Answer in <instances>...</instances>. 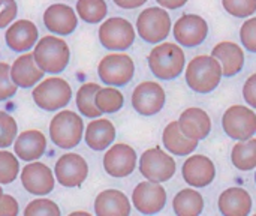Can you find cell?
<instances>
[{"instance_id":"6da1fadb","label":"cell","mask_w":256,"mask_h":216,"mask_svg":"<svg viewBox=\"0 0 256 216\" xmlns=\"http://www.w3.org/2000/svg\"><path fill=\"white\" fill-rule=\"evenodd\" d=\"M33 59L38 68L45 74H62L70 59V50L64 39L57 36H44L33 47Z\"/></svg>"},{"instance_id":"7a4b0ae2","label":"cell","mask_w":256,"mask_h":216,"mask_svg":"<svg viewBox=\"0 0 256 216\" xmlns=\"http://www.w3.org/2000/svg\"><path fill=\"white\" fill-rule=\"evenodd\" d=\"M186 56L180 45L172 42H159L148 54V68L159 80H174L183 74Z\"/></svg>"},{"instance_id":"3957f363","label":"cell","mask_w":256,"mask_h":216,"mask_svg":"<svg viewBox=\"0 0 256 216\" xmlns=\"http://www.w3.org/2000/svg\"><path fill=\"white\" fill-rule=\"evenodd\" d=\"M184 77L188 86L194 92L206 95L213 92L220 84L222 68L213 56L201 54L188 63Z\"/></svg>"},{"instance_id":"277c9868","label":"cell","mask_w":256,"mask_h":216,"mask_svg":"<svg viewBox=\"0 0 256 216\" xmlns=\"http://www.w3.org/2000/svg\"><path fill=\"white\" fill-rule=\"evenodd\" d=\"M84 122L70 110H62L57 113L50 123L51 141L60 149H74L82 140Z\"/></svg>"},{"instance_id":"5b68a950","label":"cell","mask_w":256,"mask_h":216,"mask_svg":"<svg viewBox=\"0 0 256 216\" xmlns=\"http://www.w3.org/2000/svg\"><path fill=\"white\" fill-rule=\"evenodd\" d=\"M34 104L45 111H57L64 108L72 98L70 84L60 77L40 80L32 93Z\"/></svg>"},{"instance_id":"8992f818","label":"cell","mask_w":256,"mask_h":216,"mask_svg":"<svg viewBox=\"0 0 256 216\" xmlns=\"http://www.w3.org/2000/svg\"><path fill=\"white\" fill-rule=\"evenodd\" d=\"M171 17L164 8H147L136 18L138 36L148 44H159L171 33Z\"/></svg>"},{"instance_id":"52a82bcc","label":"cell","mask_w":256,"mask_h":216,"mask_svg":"<svg viewBox=\"0 0 256 216\" xmlns=\"http://www.w3.org/2000/svg\"><path fill=\"white\" fill-rule=\"evenodd\" d=\"M136 32L135 27L122 17H112L102 23L99 27V42L105 50L110 51H124L130 48L135 42Z\"/></svg>"},{"instance_id":"ba28073f","label":"cell","mask_w":256,"mask_h":216,"mask_svg":"<svg viewBox=\"0 0 256 216\" xmlns=\"http://www.w3.org/2000/svg\"><path fill=\"white\" fill-rule=\"evenodd\" d=\"M98 74L104 84L122 87L130 83L135 74V63L130 56L124 53H111L98 65Z\"/></svg>"},{"instance_id":"9c48e42d","label":"cell","mask_w":256,"mask_h":216,"mask_svg":"<svg viewBox=\"0 0 256 216\" xmlns=\"http://www.w3.org/2000/svg\"><path fill=\"white\" fill-rule=\"evenodd\" d=\"M177 170V164L171 155L160 147L146 150L140 158V173L150 182H168Z\"/></svg>"},{"instance_id":"30bf717a","label":"cell","mask_w":256,"mask_h":216,"mask_svg":"<svg viewBox=\"0 0 256 216\" xmlns=\"http://www.w3.org/2000/svg\"><path fill=\"white\" fill-rule=\"evenodd\" d=\"M225 134L232 140H249L256 132V114L254 108L244 105L230 107L222 117Z\"/></svg>"},{"instance_id":"8fae6325","label":"cell","mask_w":256,"mask_h":216,"mask_svg":"<svg viewBox=\"0 0 256 216\" xmlns=\"http://www.w3.org/2000/svg\"><path fill=\"white\" fill-rule=\"evenodd\" d=\"M172 35L180 45L186 48H194L201 45L207 39L208 24L202 17L196 14H184L174 23Z\"/></svg>"},{"instance_id":"7c38bea8","label":"cell","mask_w":256,"mask_h":216,"mask_svg":"<svg viewBox=\"0 0 256 216\" xmlns=\"http://www.w3.org/2000/svg\"><path fill=\"white\" fill-rule=\"evenodd\" d=\"M56 180L64 188L81 186L88 176V164L78 153L62 155L54 167Z\"/></svg>"},{"instance_id":"4fadbf2b","label":"cell","mask_w":256,"mask_h":216,"mask_svg":"<svg viewBox=\"0 0 256 216\" xmlns=\"http://www.w3.org/2000/svg\"><path fill=\"white\" fill-rule=\"evenodd\" d=\"M165 90L159 83L142 81L132 93V107L141 116H154L165 105Z\"/></svg>"},{"instance_id":"5bb4252c","label":"cell","mask_w":256,"mask_h":216,"mask_svg":"<svg viewBox=\"0 0 256 216\" xmlns=\"http://www.w3.org/2000/svg\"><path fill=\"white\" fill-rule=\"evenodd\" d=\"M132 203L140 213L156 215L166 204V191L162 183L158 182H141L132 192Z\"/></svg>"},{"instance_id":"9a60e30c","label":"cell","mask_w":256,"mask_h":216,"mask_svg":"<svg viewBox=\"0 0 256 216\" xmlns=\"http://www.w3.org/2000/svg\"><path fill=\"white\" fill-rule=\"evenodd\" d=\"M136 152L134 147L124 143L111 146L104 156V170L106 174L116 179H123L130 176L136 168Z\"/></svg>"},{"instance_id":"2e32d148","label":"cell","mask_w":256,"mask_h":216,"mask_svg":"<svg viewBox=\"0 0 256 216\" xmlns=\"http://www.w3.org/2000/svg\"><path fill=\"white\" fill-rule=\"evenodd\" d=\"M20 179H21L24 189L28 194L38 195V197L51 194L56 185L52 170L48 165L38 162V161H32L30 164H27L21 170Z\"/></svg>"},{"instance_id":"e0dca14e","label":"cell","mask_w":256,"mask_h":216,"mask_svg":"<svg viewBox=\"0 0 256 216\" xmlns=\"http://www.w3.org/2000/svg\"><path fill=\"white\" fill-rule=\"evenodd\" d=\"M182 176L194 188H206L216 177L214 162L206 155H192L182 167Z\"/></svg>"},{"instance_id":"ac0fdd59","label":"cell","mask_w":256,"mask_h":216,"mask_svg":"<svg viewBox=\"0 0 256 216\" xmlns=\"http://www.w3.org/2000/svg\"><path fill=\"white\" fill-rule=\"evenodd\" d=\"M44 24L51 33L66 36L74 33L78 27V17L69 5L54 3L45 9Z\"/></svg>"},{"instance_id":"d6986e66","label":"cell","mask_w":256,"mask_h":216,"mask_svg":"<svg viewBox=\"0 0 256 216\" xmlns=\"http://www.w3.org/2000/svg\"><path fill=\"white\" fill-rule=\"evenodd\" d=\"M39 32L33 21L30 20H18L8 26L4 33V42L9 50L15 53L30 51L38 42Z\"/></svg>"},{"instance_id":"ffe728a7","label":"cell","mask_w":256,"mask_h":216,"mask_svg":"<svg viewBox=\"0 0 256 216\" xmlns=\"http://www.w3.org/2000/svg\"><path fill=\"white\" fill-rule=\"evenodd\" d=\"M177 123H178L182 134L195 141H201L207 138L212 131L210 116L202 108H198V107H190L184 110L180 114Z\"/></svg>"},{"instance_id":"44dd1931","label":"cell","mask_w":256,"mask_h":216,"mask_svg":"<svg viewBox=\"0 0 256 216\" xmlns=\"http://www.w3.org/2000/svg\"><path fill=\"white\" fill-rule=\"evenodd\" d=\"M210 56L220 63L224 77H234L244 66V51L232 41H222L216 44Z\"/></svg>"},{"instance_id":"7402d4cb","label":"cell","mask_w":256,"mask_h":216,"mask_svg":"<svg viewBox=\"0 0 256 216\" xmlns=\"http://www.w3.org/2000/svg\"><path fill=\"white\" fill-rule=\"evenodd\" d=\"M9 74H10L14 84L21 89H30V87L36 86L45 75V72H42L38 68L36 62L33 59V54L27 53V51H26V54H22L14 60V63L9 68Z\"/></svg>"},{"instance_id":"603a6c76","label":"cell","mask_w":256,"mask_h":216,"mask_svg":"<svg viewBox=\"0 0 256 216\" xmlns=\"http://www.w3.org/2000/svg\"><path fill=\"white\" fill-rule=\"evenodd\" d=\"M14 152L16 158L32 162L44 156L46 152V138L38 129H30L21 132L14 140Z\"/></svg>"},{"instance_id":"cb8c5ba5","label":"cell","mask_w":256,"mask_h":216,"mask_svg":"<svg viewBox=\"0 0 256 216\" xmlns=\"http://www.w3.org/2000/svg\"><path fill=\"white\" fill-rule=\"evenodd\" d=\"M219 210L225 216H246L252 210V197L243 188H228L219 195Z\"/></svg>"},{"instance_id":"d4e9b609","label":"cell","mask_w":256,"mask_h":216,"mask_svg":"<svg viewBox=\"0 0 256 216\" xmlns=\"http://www.w3.org/2000/svg\"><path fill=\"white\" fill-rule=\"evenodd\" d=\"M84 140L87 146L94 152H102L108 149L114 140H116V126L108 119H99L96 117L93 122H90L86 128Z\"/></svg>"},{"instance_id":"484cf974","label":"cell","mask_w":256,"mask_h":216,"mask_svg":"<svg viewBox=\"0 0 256 216\" xmlns=\"http://www.w3.org/2000/svg\"><path fill=\"white\" fill-rule=\"evenodd\" d=\"M94 213L98 216H128L130 203L126 194L118 189H106L94 198Z\"/></svg>"},{"instance_id":"4316f807","label":"cell","mask_w":256,"mask_h":216,"mask_svg":"<svg viewBox=\"0 0 256 216\" xmlns=\"http://www.w3.org/2000/svg\"><path fill=\"white\" fill-rule=\"evenodd\" d=\"M162 141H164V147L176 156L190 155L198 147V143H200V141H195V140L184 137L178 128L177 120L170 122L165 126L164 134H162Z\"/></svg>"},{"instance_id":"83f0119b","label":"cell","mask_w":256,"mask_h":216,"mask_svg":"<svg viewBox=\"0 0 256 216\" xmlns=\"http://www.w3.org/2000/svg\"><path fill=\"white\" fill-rule=\"evenodd\" d=\"M172 210L178 216H198L204 210V198L195 189H182L172 200Z\"/></svg>"},{"instance_id":"f1b7e54d","label":"cell","mask_w":256,"mask_h":216,"mask_svg":"<svg viewBox=\"0 0 256 216\" xmlns=\"http://www.w3.org/2000/svg\"><path fill=\"white\" fill-rule=\"evenodd\" d=\"M231 162L240 171H252L256 167V140H240L231 152Z\"/></svg>"},{"instance_id":"f546056e","label":"cell","mask_w":256,"mask_h":216,"mask_svg":"<svg viewBox=\"0 0 256 216\" xmlns=\"http://www.w3.org/2000/svg\"><path fill=\"white\" fill-rule=\"evenodd\" d=\"M99 87L100 86L96 83H84L76 92L75 101H76L78 111L88 119H96L102 114L94 104V95L99 90Z\"/></svg>"},{"instance_id":"4dcf8cb0","label":"cell","mask_w":256,"mask_h":216,"mask_svg":"<svg viewBox=\"0 0 256 216\" xmlns=\"http://www.w3.org/2000/svg\"><path fill=\"white\" fill-rule=\"evenodd\" d=\"M75 14L88 24H99L106 17L108 6L105 0H78Z\"/></svg>"},{"instance_id":"1f68e13d","label":"cell","mask_w":256,"mask_h":216,"mask_svg":"<svg viewBox=\"0 0 256 216\" xmlns=\"http://www.w3.org/2000/svg\"><path fill=\"white\" fill-rule=\"evenodd\" d=\"M94 104L100 113H117L124 104L123 93L117 87H99L94 95Z\"/></svg>"},{"instance_id":"d6a6232c","label":"cell","mask_w":256,"mask_h":216,"mask_svg":"<svg viewBox=\"0 0 256 216\" xmlns=\"http://www.w3.org/2000/svg\"><path fill=\"white\" fill-rule=\"evenodd\" d=\"M18 173H20L18 158L8 150H0V185L12 183L18 177Z\"/></svg>"},{"instance_id":"836d02e7","label":"cell","mask_w":256,"mask_h":216,"mask_svg":"<svg viewBox=\"0 0 256 216\" xmlns=\"http://www.w3.org/2000/svg\"><path fill=\"white\" fill-rule=\"evenodd\" d=\"M22 213L26 216H60L62 212L52 200L36 198L26 206Z\"/></svg>"},{"instance_id":"e575fe53","label":"cell","mask_w":256,"mask_h":216,"mask_svg":"<svg viewBox=\"0 0 256 216\" xmlns=\"http://www.w3.org/2000/svg\"><path fill=\"white\" fill-rule=\"evenodd\" d=\"M224 9L237 18H249L256 12V0H222Z\"/></svg>"},{"instance_id":"d590c367","label":"cell","mask_w":256,"mask_h":216,"mask_svg":"<svg viewBox=\"0 0 256 216\" xmlns=\"http://www.w3.org/2000/svg\"><path fill=\"white\" fill-rule=\"evenodd\" d=\"M16 134H18V126L15 119L8 113L0 111V149H6L12 146Z\"/></svg>"},{"instance_id":"8d00e7d4","label":"cell","mask_w":256,"mask_h":216,"mask_svg":"<svg viewBox=\"0 0 256 216\" xmlns=\"http://www.w3.org/2000/svg\"><path fill=\"white\" fill-rule=\"evenodd\" d=\"M9 65L6 62H0V101H8L16 93V86L14 84L10 74H9Z\"/></svg>"},{"instance_id":"74e56055","label":"cell","mask_w":256,"mask_h":216,"mask_svg":"<svg viewBox=\"0 0 256 216\" xmlns=\"http://www.w3.org/2000/svg\"><path fill=\"white\" fill-rule=\"evenodd\" d=\"M240 39L243 47L250 51H256V18L255 17H249V20H246L240 29Z\"/></svg>"},{"instance_id":"f35d334b","label":"cell","mask_w":256,"mask_h":216,"mask_svg":"<svg viewBox=\"0 0 256 216\" xmlns=\"http://www.w3.org/2000/svg\"><path fill=\"white\" fill-rule=\"evenodd\" d=\"M18 14V5L15 0H0V29L9 26Z\"/></svg>"},{"instance_id":"ab89813d","label":"cell","mask_w":256,"mask_h":216,"mask_svg":"<svg viewBox=\"0 0 256 216\" xmlns=\"http://www.w3.org/2000/svg\"><path fill=\"white\" fill-rule=\"evenodd\" d=\"M18 213H20L18 201L9 194H2V197H0V216H16Z\"/></svg>"},{"instance_id":"60d3db41","label":"cell","mask_w":256,"mask_h":216,"mask_svg":"<svg viewBox=\"0 0 256 216\" xmlns=\"http://www.w3.org/2000/svg\"><path fill=\"white\" fill-rule=\"evenodd\" d=\"M243 96L246 99V102L255 108L256 107V75L252 74L246 81H244V86H243Z\"/></svg>"},{"instance_id":"b9f144b4","label":"cell","mask_w":256,"mask_h":216,"mask_svg":"<svg viewBox=\"0 0 256 216\" xmlns=\"http://www.w3.org/2000/svg\"><path fill=\"white\" fill-rule=\"evenodd\" d=\"M122 9H136L148 0H112Z\"/></svg>"},{"instance_id":"7bdbcfd3","label":"cell","mask_w":256,"mask_h":216,"mask_svg":"<svg viewBox=\"0 0 256 216\" xmlns=\"http://www.w3.org/2000/svg\"><path fill=\"white\" fill-rule=\"evenodd\" d=\"M164 9H180L183 8L188 0H156Z\"/></svg>"},{"instance_id":"ee69618b","label":"cell","mask_w":256,"mask_h":216,"mask_svg":"<svg viewBox=\"0 0 256 216\" xmlns=\"http://www.w3.org/2000/svg\"><path fill=\"white\" fill-rule=\"evenodd\" d=\"M70 215H90V213H88V212H80V210H78V212H72Z\"/></svg>"},{"instance_id":"f6af8a7d","label":"cell","mask_w":256,"mask_h":216,"mask_svg":"<svg viewBox=\"0 0 256 216\" xmlns=\"http://www.w3.org/2000/svg\"><path fill=\"white\" fill-rule=\"evenodd\" d=\"M2 194H3V189H2V186H0V197H2Z\"/></svg>"}]
</instances>
